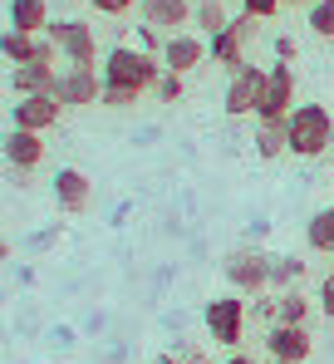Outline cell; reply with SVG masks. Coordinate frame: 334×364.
<instances>
[{
  "instance_id": "obj_3",
  "label": "cell",
  "mask_w": 334,
  "mask_h": 364,
  "mask_svg": "<svg viewBox=\"0 0 334 364\" xmlns=\"http://www.w3.org/2000/svg\"><path fill=\"white\" fill-rule=\"evenodd\" d=\"M45 35L59 45V55H64L69 64L99 69V40H94V25H84V20H50Z\"/></svg>"
},
{
  "instance_id": "obj_35",
  "label": "cell",
  "mask_w": 334,
  "mask_h": 364,
  "mask_svg": "<svg viewBox=\"0 0 334 364\" xmlns=\"http://www.w3.org/2000/svg\"><path fill=\"white\" fill-rule=\"evenodd\" d=\"M266 364H295V360H266Z\"/></svg>"
},
{
  "instance_id": "obj_14",
  "label": "cell",
  "mask_w": 334,
  "mask_h": 364,
  "mask_svg": "<svg viewBox=\"0 0 334 364\" xmlns=\"http://www.w3.org/2000/svg\"><path fill=\"white\" fill-rule=\"evenodd\" d=\"M143 25H153L158 35H177L192 20V0H138Z\"/></svg>"
},
{
  "instance_id": "obj_16",
  "label": "cell",
  "mask_w": 334,
  "mask_h": 364,
  "mask_svg": "<svg viewBox=\"0 0 334 364\" xmlns=\"http://www.w3.org/2000/svg\"><path fill=\"white\" fill-rule=\"evenodd\" d=\"M55 202H59V212H84L89 207V178L79 168H59L55 173Z\"/></svg>"
},
{
  "instance_id": "obj_34",
  "label": "cell",
  "mask_w": 334,
  "mask_h": 364,
  "mask_svg": "<svg viewBox=\"0 0 334 364\" xmlns=\"http://www.w3.org/2000/svg\"><path fill=\"white\" fill-rule=\"evenodd\" d=\"M5 256H10V246H5V242H0V261H5Z\"/></svg>"
},
{
  "instance_id": "obj_31",
  "label": "cell",
  "mask_w": 334,
  "mask_h": 364,
  "mask_svg": "<svg viewBox=\"0 0 334 364\" xmlns=\"http://www.w3.org/2000/svg\"><path fill=\"white\" fill-rule=\"evenodd\" d=\"M222 364H261V360H251V355H241V350H231V355H226Z\"/></svg>"
},
{
  "instance_id": "obj_12",
  "label": "cell",
  "mask_w": 334,
  "mask_h": 364,
  "mask_svg": "<svg viewBox=\"0 0 334 364\" xmlns=\"http://www.w3.org/2000/svg\"><path fill=\"white\" fill-rule=\"evenodd\" d=\"M310 350H315V340H310L305 325H271V330H266V355H271V360L305 364V360H310Z\"/></svg>"
},
{
  "instance_id": "obj_20",
  "label": "cell",
  "mask_w": 334,
  "mask_h": 364,
  "mask_svg": "<svg viewBox=\"0 0 334 364\" xmlns=\"http://www.w3.org/2000/svg\"><path fill=\"white\" fill-rule=\"evenodd\" d=\"M192 20H197V30L212 40V35H222L226 25H231V15H226V5L222 0H197L192 5Z\"/></svg>"
},
{
  "instance_id": "obj_23",
  "label": "cell",
  "mask_w": 334,
  "mask_h": 364,
  "mask_svg": "<svg viewBox=\"0 0 334 364\" xmlns=\"http://www.w3.org/2000/svg\"><path fill=\"white\" fill-rule=\"evenodd\" d=\"M305 315H310V301L300 291H280L276 296V325H305Z\"/></svg>"
},
{
  "instance_id": "obj_30",
  "label": "cell",
  "mask_w": 334,
  "mask_h": 364,
  "mask_svg": "<svg viewBox=\"0 0 334 364\" xmlns=\"http://www.w3.org/2000/svg\"><path fill=\"white\" fill-rule=\"evenodd\" d=\"M276 60H285V64L295 60V40H290V35H280V40H276Z\"/></svg>"
},
{
  "instance_id": "obj_22",
  "label": "cell",
  "mask_w": 334,
  "mask_h": 364,
  "mask_svg": "<svg viewBox=\"0 0 334 364\" xmlns=\"http://www.w3.org/2000/svg\"><path fill=\"white\" fill-rule=\"evenodd\" d=\"M35 40H40V35H25V30H5V35H0V55H5L10 64H30V60H35Z\"/></svg>"
},
{
  "instance_id": "obj_11",
  "label": "cell",
  "mask_w": 334,
  "mask_h": 364,
  "mask_svg": "<svg viewBox=\"0 0 334 364\" xmlns=\"http://www.w3.org/2000/svg\"><path fill=\"white\" fill-rule=\"evenodd\" d=\"M64 114V104H59L55 94H25L15 109H10V123L15 128H30V133H50Z\"/></svg>"
},
{
  "instance_id": "obj_13",
  "label": "cell",
  "mask_w": 334,
  "mask_h": 364,
  "mask_svg": "<svg viewBox=\"0 0 334 364\" xmlns=\"http://www.w3.org/2000/svg\"><path fill=\"white\" fill-rule=\"evenodd\" d=\"M0 148H5V163H10L15 173H30V168H40V158H45V133H30V128H10Z\"/></svg>"
},
{
  "instance_id": "obj_15",
  "label": "cell",
  "mask_w": 334,
  "mask_h": 364,
  "mask_svg": "<svg viewBox=\"0 0 334 364\" xmlns=\"http://www.w3.org/2000/svg\"><path fill=\"white\" fill-rule=\"evenodd\" d=\"M10 89H15V94H20V99H25V94H55L59 89V69L55 64H15V69H10Z\"/></svg>"
},
{
  "instance_id": "obj_5",
  "label": "cell",
  "mask_w": 334,
  "mask_h": 364,
  "mask_svg": "<svg viewBox=\"0 0 334 364\" xmlns=\"http://www.w3.org/2000/svg\"><path fill=\"white\" fill-rule=\"evenodd\" d=\"M202 320H207V335H212L217 345L236 350L241 335H246V301H241V296H217V301H207Z\"/></svg>"
},
{
  "instance_id": "obj_2",
  "label": "cell",
  "mask_w": 334,
  "mask_h": 364,
  "mask_svg": "<svg viewBox=\"0 0 334 364\" xmlns=\"http://www.w3.org/2000/svg\"><path fill=\"white\" fill-rule=\"evenodd\" d=\"M285 133H290L295 158H325L334 143V119L325 104H295L290 119H285Z\"/></svg>"
},
{
  "instance_id": "obj_7",
  "label": "cell",
  "mask_w": 334,
  "mask_h": 364,
  "mask_svg": "<svg viewBox=\"0 0 334 364\" xmlns=\"http://www.w3.org/2000/svg\"><path fill=\"white\" fill-rule=\"evenodd\" d=\"M222 271H226V281H231L236 296H261V291H271V256H261V251H231Z\"/></svg>"
},
{
  "instance_id": "obj_24",
  "label": "cell",
  "mask_w": 334,
  "mask_h": 364,
  "mask_svg": "<svg viewBox=\"0 0 334 364\" xmlns=\"http://www.w3.org/2000/svg\"><path fill=\"white\" fill-rule=\"evenodd\" d=\"M310 30L320 40H334V0H315L310 5Z\"/></svg>"
},
{
  "instance_id": "obj_25",
  "label": "cell",
  "mask_w": 334,
  "mask_h": 364,
  "mask_svg": "<svg viewBox=\"0 0 334 364\" xmlns=\"http://www.w3.org/2000/svg\"><path fill=\"white\" fill-rule=\"evenodd\" d=\"M138 99H143L138 89H118V84H104V94H99V104H104V109H133Z\"/></svg>"
},
{
  "instance_id": "obj_19",
  "label": "cell",
  "mask_w": 334,
  "mask_h": 364,
  "mask_svg": "<svg viewBox=\"0 0 334 364\" xmlns=\"http://www.w3.org/2000/svg\"><path fill=\"white\" fill-rule=\"evenodd\" d=\"M305 242H310V251H325V256L334 251V207H320L305 222Z\"/></svg>"
},
{
  "instance_id": "obj_29",
  "label": "cell",
  "mask_w": 334,
  "mask_h": 364,
  "mask_svg": "<svg viewBox=\"0 0 334 364\" xmlns=\"http://www.w3.org/2000/svg\"><path fill=\"white\" fill-rule=\"evenodd\" d=\"M320 310H325V315L334 320V271L325 276V281H320Z\"/></svg>"
},
{
  "instance_id": "obj_21",
  "label": "cell",
  "mask_w": 334,
  "mask_h": 364,
  "mask_svg": "<svg viewBox=\"0 0 334 364\" xmlns=\"http://www.w3.org/2000/svg\"><path fill=\"white\" fill-rule=\"evenodd\" d=\"M300 276H305L300 256H271V291H295Z\"/></svg>"
},
{
  "instance_id": "obj_36",
  "label": "cell",
  "mask_w": 334,
  "mask_h": 364,
  "mask_svg": "<svg viewBox=\"0 0 334 364\" xmlns=\"http://www.w3.org/2000/svg\"><path fill=\"white\" fill-rule=\"evenodd\" d=\"M330 256H334V251H330Z\"/></svg>"
},
{
  "instance_id": "obj_32",
  "label": "cell",
  "mask_w": 334,
  "mask_h": 364,
  "mask_svg": "<svg viewBox=\"0 0 334 364\" xmlns=\"http://www.w3.org/2000/svg\"><path fill=\"white\" fill-rule=\"evenodd\" d=\"M153 364H182V355H158Z\"/></svg>"
},
{
  "instance_id": "obj_33",
  "label": "cell",
  "mask_w": 334,
  "mask_h": 364,
  "mask_svg": "<svg viewBox=\"0 0 334 364\" xmlns=\"http://www.w3.org/2000/svg\"><path fill=\"white\" fill-rule=\"evenodd\" d=\"M285 5H315V0H285Z\"/></svg>"
},
{
  "instance_id": "obj_28",
  "label": "cell",
  "mask_w": 334,
  "mask_h": 364,
  "mask_svg": "<svg viewBox=\"0 0 334 364\" xmlns=\"http://www.w3.org/2000/svg\"><path fill=\"white\" fill-rule=\"evenodd\" d=\"M89 5H94L99 15H128V10H133L138 0H89Z\"/></svg>"
},
{
  "instance_id": "obj_8",
  "label": "cell",
  "mask_w": 334,
  "mask_h": 364,
  "mask_svg": "<svg viewBox=\"0 0 334 364\" xmlns=\"http://www.w3.org/2000/svg\"><path fill=\"white\" fill-rule=\"evenodd\" d=\"M290 109H295V69H290L285 60H276L271 69H266V94H261L256 119L280 123V119H290Z\"/></svg>"
},
{
  "instance_id": "obj_4",
  "label": "cell",
  "mask_w": 334,
  "mask_h": 364,
  "mask_svg": "<svg viewBox=\"0 0 334 364\" xmlns=\"http://www.w3.org/2000/svg\"><path fill=\"white\" fill-rule=\"evenodd\" d=\"M261 94H266V69L261 64H241L231 79H226V94H222V109L231 119H246L261 109Z\"/></svg>"
},
{
  "instance_id": "obj_10",
  "label": "cell",
  "mask_w": 334,
  "mask_h": 364,
  "mask_svg": "<svg viewBox=\"0 0 334 364\" xmlns=\"http://www.w3.org/2000/svg\"><path fill=\"white\" fill-rule=\"evenodd\" d=\"M212 55H207V35H192V30H177V35H167L163 45V69H172V74H192L197 64H207Z\"/></svg>"
},
{
  "instance_id": "obj_1",
  "label": "cell",
  "mask_w": 334,
  "mask_h": 364,
  "mask_svg": "<svg viewBox=\"0 0 334 364\" xmlns=\"http://www.w3.org/2000/svg\"><path fill=\"white\" fill-rule=\"evenodd\" d=\"M104 84H118V89H138V94H153V84L163 79V55H148L138 45H113L104 64H99Z\"/></svg>"
},
{
  "instance_id": "obj_17",
  "label": "cell",
  "mask_w": 334,
  "mask_h": 364,
  "mask_svg": "<svg viewBox=\"0 0 334 364\" xmlns=\"http://www.w3.org/2000/svg\"><path fill=\"white\" fill-rule=\"evenodd\" d=\"M10 30L45 35V30H50V5H45V0H10Z\"/></svg>"
},
{
  "instance_id": "obj_26",
  "label": "cell",
  "mask_w": 334,
  "mask_h": 364,
  "mask_svg": "<svg viewBox=\"0 0 334 364\" xmlns=\"http://www.w3.org/2000/svg\"><path fill=\"white\" fill-rule=\"evenodd\" d=\"M153 94H158L163 104H182V74H172V69H163V79L153 84Z\"/></svg>"
},
{
  "instance_id": "obj_6",
  "label": "cell",
  "mask_w": 334,
  "mask_h": 364,
  "mask_svg": "<svg viewBox=\"0 0 334 364\" xmlns=\"http://www.w3.org/2000/svg\"><path fill=\"white\" fill-rule=\"evenodd\" d=\"M256 40V15H231V25H226L222 35H212L207 40V55L222 64V69H241L246 64V45Z\"/></svg>"
},
{
  "instance_id": "obj_18",
  "label": "cell",
  "mask_w": 334,
  "mask_h": 364,
  "mask_svg": "<svg viewBox=\"0 0 334 364\" xmlns=\"http://www.w3.org/2000/svg\"><path fill=\"white\" fill-rule=\"evenodd\" d=\"M280 153H290V133H285V119H280V123H261V119H256V158L276 163Z\"/></svg>"
},
{
  "instance_id": "obj_9",
  "label": "cell",
  "mask_w": 334,
  "mask_h": 364,
  "mask_svg": "<svg viewBox=\"0 0 334 364\" xmlns=\"http://www.w3.org/2000/svg\"><path fill=\"white\" fill-rule=\"evenodd\" d=\"M99 94H104V74H99V69L69 64V69L59 74L55 99L64 104V109H89V104H99Z\"/></svg>"
},
{
  "instance_id": "obj_27",
  "label": "cell",
  "mask_w": 334,
  "mask_h": 364,
  "mask_svg": "<svg viewBox=\"0 0 334 364\" xmlns=\"http://www.w3.org/2000/svg\"><path fill=\"white\" fill-rule=\"evenodd\" d=\"M280 5H285V0H241V15H256V20H271V15H280Z\"/></svg>"
}]
</instances>
